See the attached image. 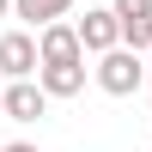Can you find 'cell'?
<instances>
[{"instance_id":"11","label":"cell","mask_w":152,"mask_h":152,"mask_svg":"<svg viewBox=\"0 0 152 152\" xmlns=\"http://www.w3.org/2000/svg\"><path fill=\"white\" fill-rule=\"evenodd\" d=\"M0 116H6V91H0Z\"/></svg>"},{"instance_id":"8","label":"cell","mask_w":152,"mask_h":152,"mask_svg":"<svg viewBox=\"0 0 152 152\" xmlns=\"http://www.w3.org/2000/svg\"><path fill=\"white\" fill-rule=\"evenodd\" d=\"M0 152H43V146H31V140H12V146H0Z\"/></svg>"},{"instance_id":"1","label":"cell","mask_w":152,"mask_h":152,"mask_svg":"<svg viewBox=\"0 0 152 152\" xmlns=\"http://www.w3.org/2000/svg\"><path fill=\"white\" fill-rule=\"evenodd\" d=\"M97 67H91V79H97V91H110V97H134L146 85V49H134V43H116V49H104V55H91Z\"/></svg>"},{"instance_id":"3","label":"cell","mask_w":152,"mask_h":152,"mask_svg":"<svg viewBox=\"0 0 152 152\" xmlns=\"http://www.w3.org/2000/svg\"><path fill=\"white\" fill-rule=\"evenodd\" d=\"M49 85L43 79H12L6 85V122H37V116H49Z\"/></svg>"},{"instance_id":"4","label":"cell","mask_w":152,"mask_h":152,"mask_svg":"<svg viewBox=\"0 0 152 152\" xmlns=\"http://www.w3.org/2000/svg\"><path fill=\"white\" fill-rule=\"evenodd\" d=\"M73 24H79V37H85V55H104V49L122 43V18H116V6H91L85 18H73Z\"/></svg>"},{"instance_id":"9","label":"cell","mask_w":152,"mask_h":152,"mask_svg":"<svg viewBox=\"0 0 152 152\" xmlns=\"http://www.w3.org/2000/svg\"><path fill=\"white\" fill-rule=\"evenodd\" d=\"M0 18H12V0H0Z\"/></svg>"},{"instance_id":"10","label":"cell","mask_w":152,"mask_h":152,"mask_svg":"<svg viewBox=\"0 0 152 152\" xmlns=\"http://www.w3.org/2000/svg\"><path fill=\"white\" fill-rule=\"evenodd\" d=\"M146 85H152V49H146Z\"/></svg>"},{"instance_id":"5","label":"cell","mask_w":152,"mask_h":152,"mask_svg":"<svg viewBox=\"0 0 152 152\" xmlns=\"http://www.w3.org/2000/svg\"><path fill=\"white\" fill-rule=\"evenodd\" d=\"M122 18V43L134 49H152V0H110Z\"/></svg>"},{"instance_id":"2","label":"cell","mask_w":152,"mask_h":152,"mask_svg":"<svg viewBox=\"0 0 152 152\" xmlns=\"http://www.w3.org/2000/svg\"><path fill=\"white\" fill-rule=\"evenodd\" d=\"M37 67H43L37 31H0V73H6V79H31Z\"/></svg>"},{"instance_id":"7","label":"cell","mask_w":152,"mask_h":152,"mask_svg":"<svg viewBox=\"0 0 152 152\" xmlns=\"http://www.w3.org/2000/svg\"><path fill=\"white\" fill-rule=\"evenodd\" d=\"M12 18H24L31 31H43L55 18H73V0H12Z\"/></svg>"},{"instance_id":"6","label":"cell","mask_w":152,"mask_h":152,"mask_svg":"<svg viewBox=\"0 0 152 152\" xmlns=\"http://www.w3.org/2000/svg\"><path fill=\"white\" fill-rule=\"evenodd\" d=\"M37 79L49 85V97H79V91H85V61H55V67H37Z\"/></svg>"}]
</instances>
